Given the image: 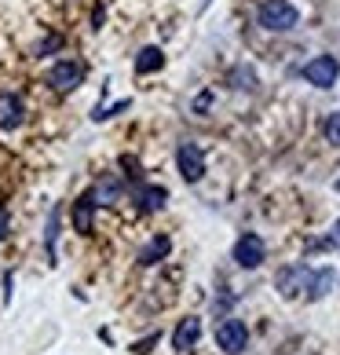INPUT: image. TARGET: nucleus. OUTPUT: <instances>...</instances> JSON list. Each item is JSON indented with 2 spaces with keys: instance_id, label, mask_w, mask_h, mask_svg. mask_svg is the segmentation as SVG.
I'll return each mask as SVG.
<instances>
[{
  "instance_id": "obj_1",
  "label": "nucleus",
  "mask_w": 340,
  "mask_h": 355,
  "mask_svg": "<svg viewBox=\"0 0 340 355\" xmlns=\"http://www.w3.org/2000/svg\"><path fill=\"white\" fill-rule=\"evenodd\" d=\"M256 22L271 33H289V30L300 26V11H296V4H289V0H267V4L256 11Z\"/></svg>"
},
{
  "instance_id": "obj_2",
  "label": "nucleus",
  "mask_w": 340,
  "mask_h": 355,
  "mask_svg": "<svg viewBox=\"0 0 340 355\" xmlns=\"http://www.w3.org/2000/svg\"><path fill=\"white\" fill-rule=\"evenodd\" d=\"M216 345L224 348L227 355L245 352V345H249V330H245V322H242V319H220V326H216Z\"/></svg>"
},
{
  "instance_id": "obj_3",
  "label": "nucleus",
  "mask_w": 340,
  "mask_h": 355,
  "mask_svg": "<svg viewBox=\"0 0 340 355\" xmlns=\"http://www.w3.org/2000/svg\"><path fill=\"white\" fill-rule=\"evenodd\" d=\"M81 81H84V62H77V59H62L48 70V85L55 92H73Z\"/></svg>"
},
{
  "instance_id": "obj_4",
  "label": "nucleus",
  "mask_w": 340,
  "mask_h": 355,
  "mask_svg": "<svg viewBox=\"0 0 340 355\" xmlns=\"http://www.w3.org/2000/svg\"><path fill=\"white\" fill-rule=\"evenodd\" d=\"M337 77H340V62L333 55H315L304 67V81L315 85V88H333Z\"/></svg>"
},
{
  "instance_id": "obj_5",
  "label": "nucleus",
  "mask_w": 340,
  "mask_h": 355,
  "mask_svg": "<svg viewBox=\"0 0 340 355\" xmlns=\"http://www.w3.org/2000/svg\"><path fill=\"white\" fill-rule=\"evenodd\" d=\"M176 165H179V173H183L187 183H198L205 176V154H202V147H194V143H179Z\"/></svg>"
},
{
  "instance_id": "obj_6",
  "label": "nucleus",
  "mask_w": 340,
  "mask_h": 355,
  "mask_svg": "<svg viewBox=\"0 0 340 355\" xmlns=\"http://www.w3.org/2000/svg\"><path fill=\"white\" fill-rule=\"evenodd\" d=\"M264 257H267V245H264V239L260 234H242L238 242H234V260H238L242 268H260L264 264Z\"/></svg>"
},
{
  "instance_id": "obj_7",
  "label": "nucleus",
  "mask_w": 340,
  "mask_h": 355,
  "mask_svg": "<svg viewBox=\"0 0 340 355\" xmlns=\"http://www.w3.org/2000/svg\"><path fill=\"white\" fill-rule=\"evenodd\" d=\"M311 268H304V264H293V268H282L278 271V279H274V286H278V293L282 297H296L300 289H307L311 286Z\"/></svg>"
},
{
  "instance_id": "obj_8",
  "label": "nucleus",
  "mask_w": 340,
  "mask_h": 355,
  "mask_svg": "<svg viewBox=\"0 0 340 355\" xmlns=\"http://www.w3.org/2000/svg\"><path fill=\"white\" fill-rule=\"evenodd\" d=\"M22 117H26V107H22V99L15 96V92H0V128H19L22 125Z\"/></svg>"
},
{
  "instance_id": "obj_9",
  "label": "nucleus",
  "mask_w": 340,
  "mask_h": 355,
  "mask_svg": "<svg viewBox=\"0 0 340 355\" xmlns=\"http://www.w3.org/2000/svg\"><path fill=\"white\" fill-rule=\"evenodd\" d=\"M198 340H202V319H194V315L179 319L176 334H172V348H176V352H190Z\"/></svg>"
},
{
  "instance_id": "obj_10",
  "label": "nucleus",
  "mask_w": 340,
  "mask_h": 355,
  "mask_svg": "<svg viewBox=\"0 0 340 355\" xmlns=\"http://www.w3.org/2000/svg\"><path fill=\"white\" fill-rule=\"evenodd\" d=\"M91 216H96V198H91V191H88L73 202V227L81 234H91Z\"/></svg>"
},
{
  "instance_id": "obj_11",
  "label": "nucleus",
  "mask_w": 340,
  "mask_h": 355,
  "mask_svg": "<svg viewBox=\"0 0 340 355\" xmlns=\"http://www.w3.org/2000/svg\"><path fill=\"white\" fill-rule=\"evenodd\" d=\"M168 249H172V242H168L165 234H154V239L139 249V264H143V268L158 264V260H165V257H168Z\"/></svg>"
},
{
  "instance_id": "obj_12",
  "label": "nucleus",
  "mask_w": 340,
  "mask_h": 355,
  "mask_svg": "<svg viewBox=\"0 0 340 355\" xmlns=\"http://www.w3.org/2000/svg\"><path fill=\"white\" fill-rule=\"evenodd\" d=\"M161 67H165V51L154 48V44H147L136 55V73H158Z\"/></svg>"
},
{
  "instance_id": "obj_13",
  "label": "nucleus",
  "mask_w": 340,
  "mask_h": 355,
  "mask_svg": "<svg viewBox=\"0 0 340 355\" xmlns=\"http://www.w3.org/2000/svg\"><path fill=\"white\" fill-rule=\"evenodd\" d=\"M165 202H168L165 187H139V209H143V213H158Z\"/></svg>"
},
{
  "instance_id": "obj_14",
  "label": "nucleus",
  "mask_w": 340,
  "mask_h": 355,
  "mask_svg": "<svg viewBox=\"0 0 340 355\" xmlns=\"http://www.w3.org/2000/svg\"><path fill=\"white\" fill-rule=\"evenodd\" d=\"M91 198H96V205H114L117 198H121V183L117 180H102L91 187Z\"/></svg>"
},
{
  "instance_id": "obj_15",
  "label": "nucleus",
  "mask_w": 340,
  "mask_h": 355,
  "mask_svg": "<svg viewBox=\"0 0 340 355\" xmlns=\"http://www.w3.org/2000/svg\"><path fill=\"white\" fill-rule=\"evenodd\" d=\"M333 279H337V275H333L330 268H325V271H315V275H311V286H307V297H311V300H322L325 293H330Z\"/></svg>"
},
{
  "instance_id": "obj_16",
  "label": "nucleus",
  "mask_w": 340,
  "mask_h": 355,
  "mask_svg": "<svg viewBox=\"0 0 340 355\" xmlns=\"http://www.w3.org/2000/svg\"><path fill=\"white\" fill-rule=\"evenodd\" d=\"M322 136H325V143H333V147H340V110L325 117V125H322Z\"/></svg>"
},
{
  "instance_id": "obj_17",
  "label": "nucleus",
  "mask_w": 340,
  "mask_h": 355,
  "mask_svg": "<svg viewBox=\"0 0 340 355\" xmlns=\"http://www.w3.org/2000/svg\"><path fill=\"white\" fill-rule=\"evenodd\" d=\"M55 234H59V205L51 209V216H48V234H44V239H48V257H51V260H55Z\"/></svg>"
},
{
  "instance_id": "obj_18",
  "label": "nucleus",
  "mask_w": 340,
  "mask_h": 355,
  "mask_svg": "<svg viewBox=\"0 0 340 355\" xmlns=\"http://www.w3.org/2000/svg\"><path fill=\"white\" fill-rule=\"evenodd\" d=\"M158 340H161V334H150V337L136 340V345H132V352H136V355H150V348L158 345Z\"/></svg>"
},
{
  "instance_id": "obj_19",
  "label": "nucleus",
  "mask_w": 340,
  "mask_h": 355,
  "mask_svg": "<svg viewBox=\"0 0 340 355\" xmlns=\"http://www.w3.org/2000/svg\"><path fill=\"white\" fill-rule=\"evenodd\" d=\"M11 231V216H8V205H0V239Z\"/></svg>"
},
{
  "instance_id": "obj_20",
  "label": "nucleus",
  "mask_w": 340,
  "mask_h": 355,
  "mask_svg": "<svg viewBox=\"0 0 340 355\" xmlns=\"http://www.w3.org/2000/svg\"><path fill=\"white\" fill-rule=\"evenodd\" d=\"M208 103H213V96H208V92H202V96H198V103H194V110H205Z\"/></svg>"
},
{
  "instance_id": "obj_21",
  "label": "nucleus",
  "mask_w": 340,
  "mask_h": 355,
  "mask_svg": "<svg viewBox=\"0 0 340 355\" xmlns=\"http://www.w3.org/2000/svg\"><path fill=\"white\" fill-rule=\"evenodd\" d=\"M325 245H340V220L333 223V234H330V242H325Z\"/></svg>"
},
{
  "instance_id": "obj_22",
  "label": "nucleus",
  "mask_w": 340,
  "mask_h": 355,
  "mask_svg": "<svg viewBox=\"0 0 340 355\" xmlns=\"http://www.w3.org/2000/svg\"><path fill=\"white\" fill-rule=\"evenodd\" d=\"M337 191H340V180H337Z\"/></svg>"
}]
</instances>
